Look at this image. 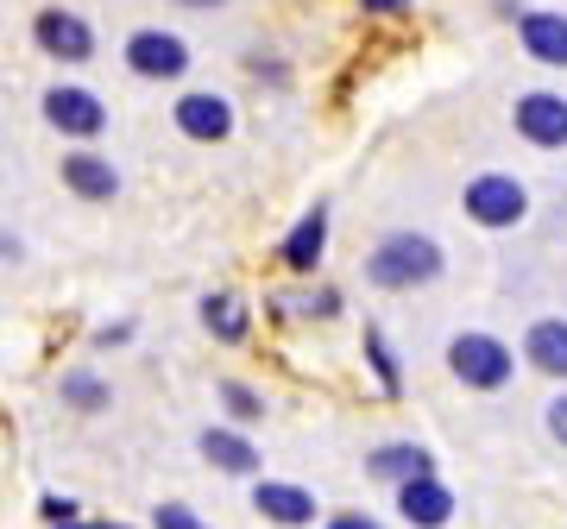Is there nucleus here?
<instances>
[{"label":"nucleus","instance_id":"nucleus-13","mask_svg":"<svg viewBox=\"0 0 567 529\" xmlns=\"http://www.w3.org/2000/svg\"><path fill=\"white\" fill-rule=\"evenodd\" d=\"M524 360L543 378H555V385H567V315H543V322H529L524 334Z\"/></svg>","mask_w":567,"mask_h":529},{"label":"nucleus","instance_id":"nucleus-1","mask_svg":"<svg viewBox=\"0 0 567 529\" xmlns=\"http://www.w3.org/2000/svg\"><path fill=\"white\" fill-rule=\"evenodd\" d=\"M442 246L429 234H385V240L365 252V284L372 290H416V284H435L442 278Z\"/></svg>","mask_w":567,"mask_h":529},{"label":"nucleus","instance_id":"nucleus-28","mask_svg":"<svg viewBox=\"0 0 567 529\" xmlns=\"http://www.w3.org/2000/svg\"><path fill=\"white\" fill-rule=\"evenodd\" d=\"M183 7H221V0H183Z\"/></svg>","mask_w":567,"mask_h":529},{"label":"nucleus","instance_id":"nucleus-24","mask_svg":"<svg viewBox=\"0 0 567 529\" xmlns=\"http://www.w3.org/2000/svg\"><path fill=\"white\" fill-rule=\"evenodd\" d=\"M303 315H341V297H334V290H316V297H303Z\"/></svg>","mask_w":567,"mask_h":529},{"label":"nucleus","instance_id":"nucleus-19","mask_svg":"<svg viewBox=\"0 0 567 529\" xmlns=\"http://www.w3.org/2000/svg\"><path fill=\"white\" fill-rule=\"evenodd\" d=\"M63 404L95 416V409H107V385L95 378V372H63Z\"/></svg>","mask_w":567,"mask_h":529},{"label":"nucleus","instance_id":"nucleus-27","mask_svg":"<svg viewBox=\"0 0 567 529\" xmlns=\"http://www.w3.org/2000/svg\"><path fill=\"white\" fill-rule=\"evenodd\" d=\"M58 529H133V523H58Z\"/></svg>","mask_w":567,"mask_h":529},{"label":"nucleus","instance_id":"nucleus-15","mask_svg":"<svg viewBox=\"0 0 567 529\" xmlns=\"http://www.w3.org/2000/svg\"><path fill=\"white\" fill-rule=\"evenodd\" d=\"M203 460L227 479H252L259 473V442H246L240 428H203Z\"/></svg>","mask_w":567,"mask_h":529},{"label":"nucleus","instance_id":"nucleus-3","mask_svg":"<svg viewBox=\"0 0 567 529\" xmlns=\"http://www.w3.org/2000/svg\"><path fill=\"white\" fill-rule=\"evenodd\" d=\"M461 208H466V221L505 234V227H517L529 215V189L517 184V177H505V170H486V177H473V184L461 189Z\"/></svg>","mask_w":567,"mask_h":529},{"label":"nucleus","instance_id":"nucleus-8","mask_svg":"<svg viewBox=\"0 0 567 529\" xmlns=\"http://www.w3.org/2000/svg\"><path fill=\"white\" fill-rule=\"evenodd\" d=\"M44 121L58 126L63 139H95L107 126V107L89 95V89H70V82H58V89H44Z\"/></svg>","mask_w":567,"mask_h":529},{"label":"nucleus","instance_id":"nucleus-14","mask_svg":"<svg viewBox=\"0 0 567 529\" xmlns=\"http://www.w3.org/2000/svg\"><path fill=\"white\" fill-rule=\"evenodd\" d=\"M322 252H328V203H316L303 215V221L290 227V234H284V246H278V259L290 264V271H316V264H322Z\"/></svg>","mask_w":567,"mask_h":529},{"label":"nucleus","instance_id":"nucleus-16","mask_svg":"<svg viewBox=\"0 0 567 529\" xmlns=\"http://www.w3.org/2000/svg\"><path fill=\"white\" fill-rule=\"evenodd\" d=\"M63 189H76L82 203H114L121 177H114V164H107L102 152H70V158H63Z\"/></svg>","mask_w":567,"mask_h":529},{"label":"nucleus","instance_id":"nucleus-2","mask_svg":"<svg viewBox=\"0 0 567 529\" xmlns=\"http://www.w3.org/2000/svg\"><path fill=\"white\" fill-rule=\"evenodd\" d=\"M447 372H454L466 391H505L511 378H517V353H511L498 334H486V328H466V334L447 341Z\"/></svg>","mask_w":567,"mask_h":529},{"label":"nucleus","instance_id":"nucleus-11","mask_svg":"<svg viewBox=\"0 0 567 529\" xmlns=\"http://www.w3.org/2000/svg\"><path fill=\"white\" fill-rule=\"evenodd\" d=\"M435 473V454L423 442H379V448L365 454V479H379V486H410V479H423Z\"/></svg>","mask_w":567,"mask_h":529},{"label":"nucleus","instance_id":"nucleus-17","mask_svg":"<svg viewBox=\"0 0 567 529\" xmlns=\"http://www.w3.org/2000/svg\"><path fill=\"white\" fill-rule=\"evenodd\" d=\"M203 328L221 346H240L246 334H252V315H246V303L234 290H215V297H203Z\"/></svg>","mask_w":567,"mask_h":529},{"label":"nucleus","instance_id":"nucleus-4","mask_svg":"<svg viewBox=\"0 0 567 529\" xmlns=\"http://www.w3.org/2000/svg\"><path fill=\"white\" fill-rule=\"evenodd\" d=\"M511 126H517V139H529L536 152H561L567 145V95H555V89H529V95H517Z\"/></svg>","mask_w":567,"mask_h":529},{"label":"nucleus","instance_id":"nucleus-7","mask_svg":"<svg viewBox=\"0 0 567 529\" xmlns=\"http://www.w3.org/2000/svg\"><path fill=\"white\" fill-rule=\"evenodd\" d=\"M454 486H447L442 473H423V479H410V486H398V517H404L410 529H447L454 523Z\"/></svg>","mask_w":567,"mask_h":529},{"label":"nucleus","instance_id":"nucleus-22","mask_svg":"<svg viewBox=\"0 0 567 529\" xmlns=\"http://www.w3.org/2000/svg\"><path fill=\"white\" fill-rule=\"evenodd\" d=\"M322 529H385V523L365 517V510H334V517H322Z\"/></svg>","mask_w":567,"mask_h":529},{"label":"nucleus","instance_id":"nucleus-25","mask_svg":"<svg viewBox=\"0 0 567 529\" xmlns=\"http://www.w3.org/2000/svg\"><path fill=\"white\" fill-rule=\"evenodd\" d=\"M44 523H76V498H44Z\"/></svg>","mask_w":567,"mask_h":529},{"label":"nucleus","instance_id":"nucleus-18","mask_svg":"<svg viewBox=\"0 0 567 529\" xmlns=\"http://www.w3.org/2000/svg\"><path fill=\"white\" fill-rule=\"evenodd\" d=\"M365 366H372V378H379V391H385V397H404V372H398V353L385 346V334H379V328H365Z\"/></svg>","mask_w":567,"mask_h":529},{"label":"nucleus","instance_id":"nucleus-5","mask_svg":"<svg viewBox=\"0 0 567 529\" xmlns=\"http://www.w3.org/2000/svg\"><path fill=\"white\" fill-rule=\"evenodd\" d=\"M126 70L145 82H177L183 70H189V44L177 39V32H158V25H145V32H133L126 39Z\"/></svg>","mask_w":567,"mask_h":529},{"label":"nucleus","instance_id":"nucleus-20","mask_svg":"<svg viewBox=\"0 0 567 529\" xmlns=\"http://www.w3.org/2000/svg\"><path fill=\"white\" fill-rule=\"evenodd\" d=\"M221 404H227L234 423H259V416H265V397L252 385H240V378H227V385H221Z\"/></svg>","mask_w":567,"mask_h":529},{"label":"nucleus","instance_id":"nucleus-10","mask_svg":"<svg viewBox=\"0 0 567 529\" xmlns=\"http://www.w3.org/2000/svg\"><path fill=\"white\" fill-rule=\"evenodd\" d=\"M32 39H39L51 58H63V63H89L95 58V32H89V20L63 13V7H44L39 20H32Z\"/></svg>","mask_w":567,"mask_h":529},{"label":"nucleus","instance_id":"nucleus-12","mask_svg":"<svg viewBox=\"0 0 567 529\" xmlns=\"http://www.w3.org/2000/svg\"><path fill=\"white\" fill-rule=\"evenodd\" d=\"M517 39H524V51H529L536 63H548V70H567V13L529 7V13H517Z\"/></svg>","mask_w":567,"mask_h":529},{"label":"nucleus","instance_id":"nucleus-23","mask_svg":"<svg viewBox=\"0 0 567 529\" xmlns=\"http://www.w3.org/2000/svg\"><path fill=\"white\" fill-rule=\"evenodd\" d=\"M548 435L567 448V391H555V397H548Z\"/></svg>","mask_w":567,"mask_h":529},{"label":"nucleus","instance_id":"nucleus-9","mask_svg":"<svg viewBox=\"0 0 567 529\" xmlns=\"http://www.w3.org/2000/svg\"><path fill=\"white\" fill-rule=\"evenodd\" d=\"M177 133L183 139H203V145L227 139V133H234V102L215 95V89H189L177 102Z\"/></svg>","mask_w":567,"mask_h":529},{"label":"nucleus","instance_id":"nucleus-26","mask_svg":"<svg viewBox=\"0 0 567 529\" xmlns=\"http://www.w3.org/2000/svg\"><path fill=\"white\" fill-rule=\"evenodd\" d=\"M365 13H379V20H398V13H410L416 0H360Z\"/></svg>","mask_w":567,"mask_h":529},{"label":"nucleus","instance_id":"nucleus-21","mask_svg":"<svg viewBox=\"0 0 567 529\" xmlns=\"http://www.w3.org/2000/svg\"><path fill=\"white\" fill-rule=\"evenodd\" d=\"M152 529H208L203 517L189 505H158V517H152Z\"/></svg>","mask_w":567,"mask_h":529},{"label":"nucleus","instance_id":"nucleus-6","mask_svg":"<svg viewBox=\"0 0 567 529\" xmlns=\"http://www.w3.org/2000/svg\"><path fill=\"white\" fill-rule=\"evenodd\" d=\"M252 510H259L265 523H278V529H309L316 517H322L316 491L297 486V479H259V486H252Z\"/></svg>","mask_w":567,"mask_h":529}]
</instances>
